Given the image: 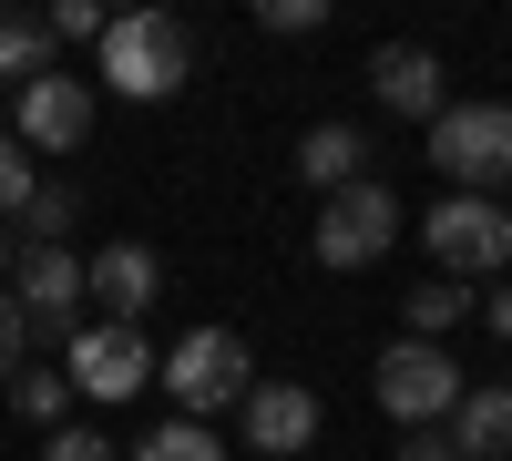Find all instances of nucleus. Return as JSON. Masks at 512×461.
<instances>
[{"label": "nucleus", "instance_id": "f257e3e1", "mask_svg": "<svg viewBox=\"0 0 512 461\" xmlns=\"http://www.w3.org/2000/svg\"><path fill=\"white\" fill-rule=\"evenodd\" d=\"M93 52H103V82L123 103H175L185 72H195V31L175 11H113Z\"/></svg>", "mask_w": 512, "mask_h": 461}, {"label": "nucleus", "instance_id": "f03ea898", "mask_svg": "<svg viewBox=\"0 0 512 461\" xmlns=\"http://www.w3.org/2000/svg\"><path fill=\"white\" fill-rule=\"evenodd\" d=\"M431 164L451 175V195L512 185V103H441L431 113Z\"/></svg>", "mask_w": 512, "mask_h": 461}, {"label": "nucleus", "instance_id": "7ed1b4c3", "mask_svg": "<svg viewBox=\"0 0 512 461\" xmlns=\"http://www.w3.org/2000/svg\"><path fill=\"white\" fill-rule=\"evenodd\" d=\"M390 236H400V195L379 185V175H359V185H338L328 205H318V267H338V277H359V267H379L390 257Z\"/></svg>", "mask_w": 512, "mask_h": 461}, {"label": "nucleus", "instance_id": "20e7f679", "mask_svg": "<svg viewBox=\"0 0 512 461\" xmlns=\"http://www.w3.org/2000/svg\"><path fill=\"white\" fill-rule=\"evenodd\" d=\"M420 236H431V257L451 287H472V277H502L512 267V216L492 195H441L431 216H420Z\"/></svg>", "mask_w": 512, "mask_h": 461}, {"label": "nucleus", "instance_id": "39448f33", "mask_svg": "<svg viewBox=\"0 0 512 461\" xmlns=\"http://www.w3.org/2000/svg\"><path fill=\"white\" fill-rule=\"evenodd\" d=\"M369 390H379V410H390L400 431H441L451 400H461V369H451V349H431V339H400V349H379Z\"/></svg>", "mask_w": 512, "mask_h": 461}, {"label": "nucleus", "instance_id": "423d86ee", "mask_svg": "<svg viewBox=\"0 0 512 461\" xmlns=\"http://www.w3.org/2000/svg\"><path fill=\"white\" fill-rule=\"evenodd\" d=\"M164 390L185 400V421H205V410H236L256 390V359H246L236 328H185L175 359H164Z\"/></svg>", "mask_w": 512, "mask_h": 461}, {"label": "nucleus", "instance_id": "0eeeda50", "mask_svg": "<svg viewBox=\"0 0 512 461\" xmlns=\"http://www.w3.org/2000/svg\"><path fill=\"white\" fill-rule=\"evenodd\" d=\"M11 123H21V154H72L82 134H93V82H72L62 62L31 72L11 93Z\"/></svg>", "mask_w": 512, "mask_h": 461}, {"label": "nucleus", "instance_id": "6e6552de", "mask_svg": "<svg viewBox=\"0 0 512 461\" xmlns=\"http://www.w3.org/2000/svg\"><path fill=\"white\" fill-rule=\"evenodd\" d=\"M11 308H21L31 339H62L72 308H82V257L72 246H21L11 257Z\"/></svg>", "mask_w": 512, "mask_h": 461}, {"label": "nucleus", "instance_id": "1a4fd4ad", "mask_svg": "<svg viewBox=\"0 0 512 461\" xmlns=\"http://www.w3.org/2000/svg\"><path fill=\"white\" fill-rule=\"evenodd\" d=\"M144 369H154V359H144V328H113V318H103V328H72V349H62V380H72L82 400H134Z\"/></svg>", "mask_w": 512, "mask_h": 461}, {"label": "nucleus", "instance_id": "9d476101", "mask_svg": "<svg viewBox=\"0 0 512 461\" xmlns=\"http://www.w3.org/2000/svg\"><path fill=\"white\" fill-rule=\"evenodd\" d=\"M82 298H93L113 328H144V308L164 298V267H154V246H103V257L82 267Z\"/></svg>", "mask_w": 512, "mask_h": 461}, {"label": "nucleus", "instance_id": "9b49d317", "mask_svg": "<svg viewBox=\"0 0 512 461\" xmlns=\"http://www.w3.org/2000/svg\"><path fill=\"white\" fill-rule=\"evenodd\" d=\"M236 421H246L256 451H308V441H318V390H297V380H256V390L236 400Z\"/></svg>", "mask_w": 512, "mask_h": 461}, {"label": "nucleus", "instance_id": "f8f14e48", "mask_svg": "<svg viewBox=\"0 0 512 461\" xmlns=\"http://www.w3.org/2000/svg\"><path fill=\"white\" fill-rule=\"evenodd\" d=\"M369 93L390 103V113H410V123H431L441 113V52H420V41H379V52H369Z\"/></svg>", "mask_w": 512, "mask_h": 461}, {"label": "nucleus", "instance_id": "ddd939ff", "mask_svg": "<svg viewBox=\"0 0 512 461\" xmlns=\"http://www.w3.org/2000/svg\"><path fill=\"white\" fill-rule=\"evenodd\" d=\"M441 441H451V451H472V461H502V451H512V380L461 390V400H451V421H441Z\"/></svg>", "mask_w": 512, "mask_h": 461}, {"label": "nucleus", "instance_id": "4468645a", "mask_svg": "<svg viewBox=\"0 0 512 461\" xmlns=\"http://www.w3.org/2000/svg\"><path fill=\"white\" fill-rule=\"evenodd\" d=\"M359 164H369V134H359V123H308V144H297V175H308L318 195L359 185Z\"/></svg>", "mask_w": 512, "mask_h": 461}, {"label": "nucleus", "instance_id": "2eb2a0df", "mask_svg": "<svg viewBox=\"0 0 512 461\" xmlns=\"http://www.w3.org/2000/svg\"><path fill=\"white\" fill-rule=\"evenodd\" d=\"M52 62H62L52 52V21H41V11H0V82H11V93L31 72H52Z\"/></svg>", "mask_w": 512, "mask_h": 461}, {"label": "nucleus", "instance_id": "dca6fc26", "mask_svg": "<svg viewBox=\"0 0 512 461\" xmlns=\"http://www.w3.org/2000/svg\"><path fill=\"white\" fill-rule=\"evenodd\" d=\"M123 461H226V451H216V431H205V421H185V410H175V421H154Z\"/></svg>", "mask_w": 512, "mask_h": 461}, {"label": "nucleus", "instance_id": "f3484780", "mask_svg": "<svg viewBox=\"0 0 512 461\" xmlns=\"http://www.w3.org/2000/svg\"><path fill=\"white\" fill-rule=\"evenodd\" d=\"M72 226H82V195H72V185H41V195L21 205V246H62Z\"/></svg>", "mask_w": 512, "mask_h": 461}, {"label": "nucleus", "instance_id": "a211bd4d", "mask_svg": "<svg viewBox=\"0 0 512 461\" xmlns=\"http://www.w3.org/2000/svg\"><path fill=\"white\" fill-rule=\"evenodd\" d=\"M461 308H472V287H451V277H431V287H410V328H420V339H431L441 349V328H461Z\"/></svg>", "mask_w": 512, "mask_h": 461}, {"label": "nucleus", "instance_id": "6ab92c4d", "mask_svg": "<svg viewBox=\"0 0 512 461\" xmlns=\"http://www.w3.org/2000/svg\"><path fill=\"white\" fill-rule=\"evenodd\" d=\"M62 400H72L62 369H21V380H11V410H21V421H41V431H62Z\"/></svg>", "mask_w": 512, "mask_h": 461}, {"label": "nucleus", "instance_id": "aec40b11", "mask_svg": "<svg viewBox=\"0 0 512 461\" xmlns=\"http://www.w3.org/2000/svg\"><path fill=\"white\" fill-rule=\"evenodd\" d=\"M31 195H41V175H31V154H21V134H0V216H21Z\"/></svg>", "mask_w": 512, "mask_h": 461}, {"label": "nucleus", "instance_id": "412c9836", "mask_svg": "<svg viewBox=\"0 0 512 461\" xmlns=\"http://www.w3.org/2000/svg\"><path fill=\"white\" fill-rule=\"evenodd\" d=\"M41 461H123V451H113L103 431H82V421H62L52 441H41Z\"/></svg>", "mask_w": 512, "mask_h": 461}, {"label": "nucleus", "instance_id": "4be33fe9", "mask_svg": "<svg viewBox=\"0 0 512 461\" xmlns=\"http://www.w3.org/2000/svg\"><path fill=\"white\" fill-rule=\"evenodd\" d=\"M41 21H52V52H62V41H103L113 11H93V0H62V11H41Z\"/></svg>", "mask_w": 512, "mask_h": 461}, {"label": "nucleus", "instance_id": "5701e85b", "mask_svg": "<svg viewBox=\"0 0 512 461\" xmlns=\"http://www.w3.org/2000/svg\"><path fill=\"white\" fill-rule=\"evenodd\" d=\"M21 369H31V328L11 308V287H0V380H21Z\"/></svg>", "mask_w": 512, "mask_h": 461}, {"label": "nucleus", "instance_id": "b1692460", "mask_svg": "<svg viewBox=\"0 0 512 461\" xmlns=\"http://www.w3.org/2000/svg\"><path fill=\"white\" fill-rule=\"evenodd\" d=\"M256 21H267V31H318V21H328V0H267Z\"/></svg>", "mask_w": 512, "mask_h": 461}, {"label": "nucleus", "instance_id": "393cba45", "mask_svg": "<svg viewBox=\"0 0 512 461\" xmlns=\"http://www.w3.org/2000/svg\"><path fill=\"white\" fill-rule=\"evenodd\" d=\"M400 461H472V451H451L441 431H410V441H400Z\"/></svg>", "mask_w": 512, "mask_h": 461}, {"label": "nucleus", "instance_id": "a878e982", "mask_svg": "<svg viewBox=\"0 0 512 461\" xmlns=\"http://www.w3.org/2000/svg\"><path fill=\"white\" fill-rule=\"evenodd\" d=\"M492 339H502V349H512V277H502V287H492Z\"/></svg>", "mask_w": 512, "mask_h": 461}, {"label": "nucleus", "instance_id": "bb28decb", "mask_svg": "<svg viewBox=\"0 0 512 461\" xmlns=\"http://www.w3.org/2000/svg\"><path fill=\"white\" fill-rule=\"evenodd\" d=\"M11 257H21V236H11V226H0V277H11Z\"/></svg>", "mask_w": 512, "mask_h": 461}, {"label": "nucleus", "instance_id": "cd10ccee", "mask_svg": "<svg viewBox=\"0 0 512 461\" xmlns=\"http://www.w3.org/2000/svg\"><path fill=\"white\" fill-rule=\"evenodd\" d=\"M502 216H512V205H502Z\"/></svg>", "mask_w": 512, "mask_h": 461}]
</instances>
